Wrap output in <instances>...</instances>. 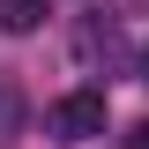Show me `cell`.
I'll list each match as a JSON object with an SVG mask.
<instances>
[{
	"mask_svg": "<svg viewBox=\"0 0 149 149\" xmlns=\"http://www.w3.org/2000/svg\"><path fill=\"white\" fill-rule=\"evenodd\" d=\"M45 127H52L60 142H97V134H104V90H67L45 112Z\"/></svg>",
	"mask_w": 149,
	"mask_h": 149,
	"instance_id": "1",
	"label": "cell"
},
{
	"mask_svg": "<svg viewBox=\"0 0 149 149\" xmlns=\"http://www.w3.org/2000/svg\"><path fill=\"white\" fill-rule=\"evenodd\" d=\"M0 22H8L15 37H30L37 22H45V0H0Z\"/></svg>",
	"mask_w": 149,
	"mask_h": 149,
	"instance_id": "2",
	"label": "cell"
},
{
	"mask_svg": "<svg viewBox=\"0 0 149 149\" xmlns=\"http://www.w3.org/2000/svg\"><path fill=\"white\" fill-rule=\"evenodd\" d=\"M15 127H22V90L0 74V134H15Z\"/></svg>",
	"mask_w": 149,
	"mask_h": 149,
	"instance_id": "3",
	"label": "cell"
},
{
	"mask_svg": "<svg viewBox=\"0 0 149 149\" xmlns=\"http://www.w3.org/2000/svg\"><path fill=\"white\" fill-rule=\"evenodd\" d=\"M119 149H149V119H134V127L119 134Z\"/></svg>",
	"mask_w": 149,
	"mask_h": 149,
	"instance_id": "4",
	"label": "cell"
},
{
	"mask_svg": "<svg viewBox=\"0 0 149 149\" xmlns=\"http://www.w3.org/2000/svg\"><path fill=\"white\" fill-rule=\"evenodd\" d=\"M142 82H149V45H142Z\"/></svg>",
	"mask_w": 149,
	"mask_h": 149,
	"instance_id": "5",
	"label": "cell"
}]
</instances>
